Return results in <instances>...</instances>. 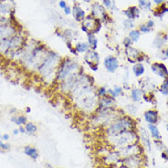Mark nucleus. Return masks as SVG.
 <instances>
[{"mask_svg": "<svg viewBox=\"0 0 168 168\" xmlns=\"http://www.w3.org/2000/svg\"><path fill=\"white\" fill-rule=\"evenodd\" d=\"M61 60L62 56H61L59 53L49 48L47 49L45 57L37 69L38 74L45 82H55L56 72Z\"/></svg>", "mask_w": 168, "mask_h": 168, "instance_id": "nucleus-1", "label": "nucleus"}, {"mask_svg": "<svg viewBox=\"0 0 168 168\" xmlns=\"http://www.w3.org/2000/svg\"><path fill=\"white\" fill-rule=\"evenodd\" d=\"M135 128V121L129 115L123 114L105 128V135L106 138H111L127 131H132Z\"/></svg>", "mask_w": 168, "mask_h": 168, "instance_id": "nucleus-2", "label": "nucleus"}, {"mask_svg": "<svg viewBox=\"0 0 168 168\" xmlns=\"http://www.w3.org/2000/svg\"><path fill=\"white\" fill-rule=\"evenodd\" d=\"M124 114L122 110L117 109L116 107L97 109L96 111L91 115V121L96 124V125L107 127L111 124L116 118Z\"/></svg>", "mask_w": 168, "mask_h": 168, "instance_id": "nucleus-3", "label": "nucleus"}, {"mask_svg": "<svg viewBox=\"0 0 168 168\" xmlns=\"http://www.w3.org/2000/svg\"><path fill=\"white\" fill-rule=\"evenodd\" d=\"M82 69V68L78 61H76L69 56L62 57V60L60 63L57 72H56L55 83L58 84L61 82L68 76H69L70 74H72L74 72L79 71Z\"/></svg>", "mask_w": 168, "mask_h": 168, "instance_id": "nucleus-4", "label": "nucleus"}, {"mask_svg": "<svg viewBox=\"0 0 168 168\" xmlns=\"http://www.w3.org/2000/svg\"><path fill=\"white\" fill-rule=\"evenodd\" d=\"M107 141L109 142V145H111V149L119 150V149H122L124 147L128 146L130 145L137 143L138 142V135L134 130L127 131V132L120 133L116 136L107 138Z\"/></svg>", "mask_w": 168, "mask_h": 168, "instance_id": "nucleus-5", "label": "nucleus"}, {"mask_svg": "<svg viewBox=\"0 0 168 168\" xmlns=\"http://www.w3.org/2000/svg\"><path fill=\"white\" fill-rule=\"evenodd\" d=\"M84 71L82 69H80L79 71L77 72H74L72 74H70L69 76H68L65 80H63L61 82L58 83V88H59V90L61 92H62L63 94H67V95H69V93L72 91V90L74 89L76 82L80 77L81 74H82Z\"/></svg>", "mask_w": 168, "mask_h": 168, "instance_id": "nucleus-6", "label": "nucleus"}, {"mask_svg": "<svg viewBox=\"0 0 168 168\" xmlns=\"http://www.w3.org/2000/svg\"><path fill=\"white\" fill-rule=\"evenodd\" d=\"M82 30L84 33L89 34H98L102 29V21L94 17H92L90 14L87 17H85L83 20L82 21Z\"/></svg>", "mask_w": 168, "mask_h": 168, "instance_id": "nucleus-7", "label": "nucleus"}, {"mask_svg": "<svg viewBox=\"0 0 168 168\" xmlns=\"http://www.w3.org/2000/svg\"><path fill=\"white\" fill-rule=\"evenodd\" d=\"M84 62L88 65V67L90 69L91 71H98L99 66H100V55L96 50H91L90 49L88 52L84 54Z\"/></svg>", "mask_w": 168, "mask_h": 168, "instance_id": "nucleus-8", "label": "nucleus"}, {"mask_svg": "<svg viewBox=\"0 0 168 168\" xmlns=\"http://www.w3.org/2000/svg\"><path fill=\"white\" fill-rule=\"evenodd\" d=\"M125 56L127 61L130 63L135 64L138 62H143L145 55L141 52L139 49L133 48V47H129L125 48Z\"/></svg>", "mask_w": 168, "mask_h": 168, "instance_id": "nucleus-9", "label": "nucleus"}, {"mask_svg": "<svg viewBox=\"0 0 168 168\" xmlns=\"http://www.w3.org/2000/svg\"><path fill=\"white\" fill-rule=\"evenodd\" d=\"M103 67L107 72L115 73L120 68V61L115 55H108L103 59Z\"/></svg>", "mask_w": 168, "mask_h": 168, "instance_id": "nucleus-10", "label": "nucleus"}, {"mask_svg": "<svg viewBox=\"0 0 168 168\" xmlns=\"http://www.w3.org/2000/svg\"><path fill=\"white\" fill-rule=\"evenodd\" d=\"M121 155V157H126V156H131V155H137V154H141L142 153V146L137 143L130 145L128 146L124 147L122 149L117 150Z\"/></svg>", "mask_w": 168, "mask_h": 168, "instance_id": "nucleus-11", "label": "nucleus"}, {"mask_svg": "<svg viewBox=\"0 0 168 168\" xmlns=\"http://www.w3.org/2000/svg\"><path fill=\"white\" fill-rule=\"evenodd\" d=\"M120 164L124 165L127 168H140L142 165V158L140 154L126 156L121 159Z\"/></svg>", "mask_w": 168, "mask_h": 168, "instance_id": "nucleus-12", "label": "nucleus"}, {"mask_svg": "<svg viewBox=\"0 0 168 168\" xmlns=\"http://www.w3.org/2000/svg\"><path fill=\"white\" fill-rule=\"evenodd\" d=\"M152 71L157 75L158 77L162 79H167L168 78V69L167 67L163 62H153L151 65Z\"/></svg>", "mask_w": 168, "mask_h": 168, "instance_id": "nucleus-13", "label": "nucleus"}, {"mask_svg": "<svg viewBox=\"0 0 168 168\" xmlns=\"http://www.w3.org/2000/svg\"><path fill=\"white\" fill-rule=\"evenodd\" d=\"M90 15L100 20H103L107 18V12H106V8L99 3H93L91 6V12Z\"/></svg>", "mask_w": 168, "mask_h": 168, "instance_id": "nucleus-14", "label": "nucleus"}, {"mask_svg": "<svg viewBox=\"0 0 168 168\" xmlns=\"http://www.w3.org/2000/svg\"><path fill=\"white\" fill-rule=\"evenodd\" d=\"M144 118L148 124H156L159 121L158 111L155 110H148L144 113Z\"/></svg>", "mask_w": 168, "mask_h": 168, "instance_id": "nucleus-15", "label": "nucleus"}, {"mask_svg": "<svg viewBox=\"0 0 168 168\" xmlns=\"http://www.w3.org/2000/svg\"><path fill=\"white\" fill-rule=\"evenodd\" d=\"M116 99L112 98L110 95H106L105 97L99 99V104L97 109H105V108H111L115 107Z\"/></svg>", "mask_w": 168, "mask_h": 168, "instance_id": "nucleus-16", "label": "nucleus"}, {"mask_svg": "<svg viewBox=\"0 0 168 168\" xmlns=\"http://www.w3.org/2000/svg\"><path fill=\"white\" fill-rule=\"evenodd\" d=\"M124 14L128 19L133 20L139 18L140 16V9L137 6H130L127 9L124 10Z\"/></svg>", "mask_w": 168, "mask_h": 168, "instance_id": "nucleus-17", "label": "nucleus"}, {"mask_svg": "<svg viewBox=\"0 0 168 168\" xmlns=\"http://www.w3.org/2000/svg\"><path fill=\"white\" fill-rule=\"evenodd\" d=\"M24 153L27 156H28L30 159H32L33 161L38 160L40 157V153H39L38 149L36 147L31 146V145H27L24 147Z\"/></svg>", "mask_w": 168, "mask_h": 168, "instance_id": "nucleus-18", "label": "nucleus"}, {"mask_svg": "<svg viewBox=\"0 0 168 168\" xmlns=\"http://www.w3.org/2000/svg\"><path fill=\"white\" fill-rule=\"evenodd\" d=\"M72 15L75 19V20L77 22H82L85 19L86 17V13L84 11L83 9L80 6H74L72 7Z\"/></svg>", "mask_w": 168, "mask_h": 168, "instance_id": "nucleus-19", "label": "nucleus"}, {"mask_svg": "<svg viewBox=\"0 0 168 168\" xmlns=\"http://www.w3.org/2000/svg\"><path fill=\"white\" fill-rule=\"evenodd\" d=\"M10 121L18 126H24L27 123V117L24 114H14L10 117Z\"/></svg>", "mask_w": 168, "mask_h": 168, "instance_id": "nucleus-20", "label": "nucleus"}, {"mask_svg": "<svg viewBox=\"0 0 168 168\" xmlns=\"http://www.w3.org/2000/svg\"><path fill=\"white\" fill-rule=\"evenodd\" d=\"M123 94H124V88L122 86L115 85V86H113V88L108 89V95L111 96L114 99L121 97Z\"/></svg>", "mask_w": 168, "mask_h": 168, "instance_id": "nucleus-21", "label": "nucleus"}, {"mask_svg": "<svg viewBox=\"0 0 168 168\" xmlns=\"http://www.w3.org/2000/svg\"><path fill=\"white\" fill-rule=\"evenodd\" d=\"M87 43L90 47V49L97 50L99 41H98V39L95 34H91V33L87 34Z\"/></svg>", "mask_w": 168, "mask_h": 168, "instance_id": "nucleus-22", "label": "nucleus"}, {"mask_svg": "<svg viewBox=\"0 0 168 168\" xmlns=\"http://www.w3.org/2000/svg\"><path fill=\"white\" fill-rule=\"evenodd\" d=\"M143 95H144V91L143 90L139 89V88H134L131 90V94L130 97L132 99V101L133 103H139L142 101L143 99Z\"/></svg>", "mask_w": 168, "mask_h": 168, "instance_id": "nucleus-23", "label": "nucleus"}, {"mask_svg": "<svg viewBox=\"0 0 168 168\" xmlns=\"http://www.w3.org/2000/svg\"><path fill=\"white\" fill-rule=\"evenodd\" d=\"M166 41H167V36H166V34L160 33V34L156 35V37H155V39H154V41H153V45H154L157 48L162 49L163 47H164V45L166 44Z\"/></svg>", "mask_w": 168, "mask_h": 168, "instance_id": "nucleus-24", "label": "nucleus"}, {"mask_svg": "<svg viewBox=\"0 0 168 168\" xmlns=\"http://www.w3.org/2000/svg\"><path fill=\"white\" fill-rule=\"evenodd\" d=\"M141 139H142V144L143 146L145 147L149 152H151L152 150V146H151V141H150V137L147 133V132L145 129H141Z\"/></svg>", "mask_w": 168, "mask_h": 168, "instance_id": "nucleus-25", "label": "nucleus"}, {"mask_svg": "<svg viewBox=\"0 0 168 168\" xmlns=\"http://www.w3.org/2000/svg\"><path fill=\"white\" fill-rule=\"evenodd\" d=\"M75 50L77 51L78 54H85L90 50V47L88 45L87 41H79L77 42L74 46Z\"/></svg>", "mask_w": 168, "mask_h": 168, "instance_id": "nucleus-26", "label": "nucleus"}, {"mask_svg": "<svg viewBox=\"0 0 168 168\" xmlns=\"http://www.w3.org/2000/svg\"><path fill=\"white\" fill-rule=\"evenodd\" d=\"M145 66H144L143 63H135L132 66V72H133L134 76L137 77V78L142 77L145 74Z\"/></svg>", "mask_w": 168, "mask_h": 168, "instance_id": "nucleus-27", "label": "nucleus"}, {"mask_svg": "<svg viewBox=\"0 0 168 168\" xmlns=\"http://www.w3.org/2000/svg\"><path fill=\"white\" fill-rule=\"evenodd\" d=\"M148 130L151 133V136L155 139V140H161L162 136H161V133H160V131L159 129L157 128V126L155 124H148Z\"/></svg>", "mask_w": 168, "mask_h": 168, "instance_id": "nucleus-28", "label": "nucleus"}, {"mask_svg": "<svg viewBox=\"0 0 168 168\" xmlns=\"http://www.w3.org/2000/svg\"><path fill=\"white\" fill-rule=\"evenodd\" d=\"M24 127H25V129H26L27 133L29 134V135H34V134H36L37 132H38V130H39L38 126L36 125L34 123H32V122H27V123L24 125Z\"/></svg>", "mask_w": 168, "mask_h": 168, "instance_id": "nucleus-29", "label": "nucleus"}, {"mask_svg": "<svg viewBox=\"0 0 168 168\" xmlns=\"http://www.w3.org/2000/svg\"><path fill=\"white\" fill-rule=\"evenodd\" d=\"M168 12V8L166 7V4L165 3H163L161 6H158V8L154 11V16L155 17H160V18H162L166 13H167Z\"/></svg>", "mask_w": 168, "mask_h": 168, "instance_id": "nucleus-30", "label": "nucleus"}, {"mask_svg": "<svg viewBox=\"0 0 168 168\" xmlns=\"http://www.w3.org/2000/svg\"><path fill=\"white\" fill-rule=\"evenodd\" d=\"M141 37V32L136 29H132L129 33V38L132 42H137Z\"/></svg>", "mask_w": 168, "mask_h": 168, "instance_id": "nucleus-31", "label": "nucleus"}, {"mask_svg": "<svg viewBox=\"0 0 168 168\" xmlns=\"http://www.w3.org/2000/svg\"><path fill=\"white\" fill-rule=\"evenodd\" d=\"M159 91H160L161 94H163L165 96H168V78L165 79L163 83L160 85Z\"/></svg>", "mask_w": 168, "mask_h": 168, "instance_id": "nucleus-32", "label": "nucleus"}, {"mask_svg": "<svg viewBox=\"0 0 168 168\" xmlns=\"http://www.w3.org/2000/svg\"><path fill=\"white\" fill-rule=\"evenodd\" d=\"M96 94L98 96V98H103L105 97L106 95H108V89L105 87V86H100V87H97L96 89Z\"/></svg>", "mask_w": 168, "mask_h": 168, "instance_id": "nucleus-33", "label": "nucleus"}, {"mask_svg": "<svg viewBox=\"0 0 168 168\" xmlns=\"http://www.w3.org/2000/svg\"><path fill=\"white\" fill-rule=\"evenodd\" d=\"M139 6L144 10H149L152 5L150 0H139Z\"/></svg>", "mask_w": 168, "mask_h": 168, "instance_id": "nucleus-34", "label": "nucleus"}, {"mask_svg": "<svg viewBox=\"0 0 168 168\" xmlns=\"http://www.w3.org/2000/svg\"><path fill=\"white\" fill-rule=\"evenodd\" d=\"M11 145L9 143H6L2 140H0V150L4 151V152H8L9 150H11Z\"/></svg>", "mask_w": 168, "mask_h": 168, "instance_id": "nucleus-35", "label": "nucleus"}, {"mask_svg": "<svg viewBox=\"0 0 168 168\" xmlns=\"http://www.w3.org/2000/svg\"><path fill=\"white\" fill-rule=\"evenodd\" d=\"M123 24H124V28H126V29H132V28H133V27H134L133 21L131 20V19H126L124 21Z\"/></svg>", "mask_w": 168, "mask_h": 168, "instance_id": "nucleus-36", "label": "nucleus"}, {"mask_svg": "<svg viewBox=\"0 0 168 168\" xmlns=\"http://www.w3.org/2000/svg\"><path fill=\"white\" fill-rule=\"evenodd\" d=\"M151 30H152V28H150L147 24H142V25H140V27H139V31L140 32L146 34V33H149Z\"/></svg>", "mask_w": 168, "mask_h": 168, "instance_id": "nucleus-37", "label": "nucleus"}, {"mask_svg": "<svg viewBox=\"0 0 168 168\" xmlns=\"http://www.w3.org/2000/svg\"><path fill=\"white\" fill-rule=\"evenodd\" d=\"M136 111H137L136 106L132 104L126 105V112H128V113H136Z\"/></svg>", "mask_w": 168, "mask_h": 168, "instance_id": "nucleus-38", "label": "nucleus"}, {"mask_svg": "<svg viewBox=\"0 0 168 168\" xmlns=\"http://www.w3.org/2000/svg\"><path fill=\"white\" fill-rule=\"evenodd\" d=\"M132 41L130 40V38H129V37H127V38H125V39L123 40V45L124 46V48H129V47H132Z\"/></svg>", "mask_w": 168, "mask_h": 168, "instance_id": "nucleus-39", "label": "nucleus"}, {"mask_svg": "<svg viewBox=\"0 0 168 168\" xmlns=\"http://www.w3.org/2000/svg\"><path fill=\"white\" fill-rule=\"evenodd\" d=\"M112 5V1L111 0H103V6L105 8H111Z\"/></svg>", "mask_w": 168, "mask_h": 168, "instance_id": "nucleus-40", "label": "nucleus"}, {"mask_svg": "<svg viewBox=\"0 0 168 168\" xmlns=\"http://www.w3.org/2000/svg\"><path fill=\"white\" fill-rule=\"evenodd\" d=\"M161 52H162V54H163V58H162L163 61L168 59V48H166V49H162Z\"/></svg>", "mask_w": 168, "mask_h": 168, "instance_id": "nucleus-41", "label": "nucleus"}, {"mask_svg": "<svg viewBox=\"0 0 168 168\" xmlns=\"http://www.w3.org/2000/svg\"><path fill=\"white\" fill-rule=\"evenodd\" d=\"M63 10H64V13H65V15H69V14L72 12V8H71L69 6H66V7H65Z\"/></svg>", "mask_w": 168, "mask_h": 168, "instance_id": "nucleus-42", "label": "nucleus"}, {"mask_svg": "<svg viewBox=\"0 0 168 168\" xmlns=\"http://www.w3.org/2000/svg\"><path fill=\"white\" fill-rule=\"evenodd\" d=\"M9 138H10L9 134H7V133H4V134H2L1 140H2V141H4V142H7V141L9 140Z\"/></svg>", "mask_w": 168, "mask_h": 168, "instance_id": "nucleus-43", "label": "nucleus"}, {"mask_svg": "<svg viewBox=\"0 0 168 168\" xmlns=\"http://www.w3.org/2000/svg\"><path fill=\"white\" fill-rule=\"evenodd\" d=\"M162 157H163V159L166 160L168 162V150H165V151L162 153Z\"/></svg>", "mask_w": 168, "mask_h": 168, "instance_id": "nucleus-44", "label": "nucleus"}, {"mask_svg": "<svg viewBox=\"0 0 168 168\" xmlns=\"http://www.w3.org/2000/svg\"><path fill=\"white\" fill-rule=\"evenodd\" d=\"M19 133H21V134H25V133H27L26 129H25V127H24V126H19Z\"/></svg>", "mask_w": 168, "mask_h": 168, "instance_id": "nucleus-45", "label": "nucleus"}, {"mask_svg": "<svg viewBox=\"0 0 168 168\" xmlns=\"http://www.w3.org/2000/svg\"><path fill=\"white\" fill-rule=\"evenodd\" d=\"M9 112H10L12 115L17 114V113H18V109H17V108H15V107H13V108H11V109L9 110Z\"/></svg>", "mask_w": 168, "mask_h": 168, "instance_id": "nucleus-46", "label": "nucleus"}, {"mask_svg": "<svg viewBox=\"0 0 168 168\" xmlns=\"http://www.w3.org/2000/svg\"><path fill=\"white\" fill-rule=\"evenodd\" d=\"M67 6H68V5H67V3H66V2H65L64 0H61V1H60V6H61V7L62 9H64V8H65V7H66Z\"/></svg>", "mask_w": 168, "mask_h": 168, "instance_id": "nucleus-47", "label": "nucleus"}, {"mask_svg": "<svg viewBox=\"0 0 168 168\" xmlns=\"http://www.w3.org/2000/svg\"><path fill=\"white\" fill-rule=\"evenodd\" d=\"M111 168H127L126 166H124V165L122 164H118V165H114V166H111Z\"/></svg>", "mask_w": 168, "mask_h": 168, "instance_id": "nucleus-48", "label": "nucleus"}, {"mask_svg": "<svg viewBox=\"0 0 168 168\" xmlns=\"http://www.w3.org/2000/svg\"><path fill=\"white\" fill-rule=\"evenodd\" d=\"M147 25H148V27H149L150 28H153V26H154V22L153 20H149L147 22Z\"/></svg>", "mask_w": 168, "mask_h": 168, "instance_id": "nucleus-49", "label": "nucleus"}, {"mask_svg": "<svg viewBox=\"0 0 168 168\" xmlns=\"http://www.w3.org/2000/svg\"><path fill=\"white\" fill-rule=\"evenodd\" d=\"M31 111H32V110H31V108L29 106H27L25 108V112L26 113H31Z\"/></svg>", "mask_w": 168, "mask_h": 168, "instance_id": "nucleus-50", "label": "nucleus"}, {"mask_svg": "<svg viewBox=\"0 0 168 168\" xmlns=\"http://www.w3.org/2000/svg\"><path fill=\"white\" fill-rule=\"evenodd\" d=\"M12 132H13V135H19V128H17V129H14Z\"/></svg>", "mask_w": 168, "mask_h": 168, "instance_id": "nucleus-51", "label": "nucleus"}, {"mask_svg": "<svg viewBox=\"0 0 168 168\" xmlns=\"http://www.w3.org/2000/svg\"><path fill=\"white\" fill-rule=\"evenodd\" d=\"M153 1H154V3H155L156 5H158V6L164 3V0H153Z\"/></svg>", "mask_w": 168, "mask_h": 168, "instance_id": "nucleus-52", "label": "nucleus"}, {"mask_svg": "<svg viewBox=\"0 0 168 168\" xmlns=\"http://www.w3.org/2000/svg\"><path fill=\"white\" fill-rule=\"evenodd\" d=\"M46 168H54V167L50 166V165H49V164H47V165H46Z\"/></svg>", "mask_w": 168, "mask_h": 168, "instance_id": "nucleus-53", "label": "nucleus"}, {"mask_svg": "<svg viewBox=\"0 0 168 168\" xmlns=\"http://www.w3.org/2000/svg\"><path fill=\"white\" fill-rule=\"evenodd\" d=\"M84 2H86V3H90L91 0H84Z\"/></svg>", "mask_w": 168, "mask_h": 168, "instance_id": "nucleus-54", "label": "nucleus"}, {"mask_svg": "<svg viewBox=\"0 0 168 168\" xmlns=\"http://www.w3.org/2000/svg\"><path fill=\"white\" fill-rule=\"evenodd\" d=\"M1 137H2V134L0 133V140H1Z\"/></svg>", "mask_w": 168, "mask_h": 168, "instance_id": "nucleus-55", "label": "nucleus"}, {"mask_svg": "<svg viewBox=\"0 0 168 168\" xmlns=\"http://www.w3.org/2000/svg\"><path fill=\"white\" fill-rule=\"evenodd\" d=\"M166 130H167V132H168V124L166 125Z\"/></svg>", "mask_w": 168, "mask_h": 168, "instance_id": "nucleus-56", "label": "nucleus"}, {"mask_svg": "<svg viewBox=\"0 0 168 168\" xmlns=\"http://www.w3.org/2000/svg\"><path fill=\"white\" fill-rule=\"evenodd\" d=\"M56 168H59V167H56Z\"/></svg>", "mask_w": 168, "mask_h": 168, "instance_id": "nucleus-57", "label": "nucleus"}]
</instances>
